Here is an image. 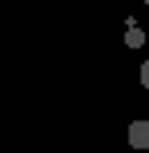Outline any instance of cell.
<instances>
[{
  "label": "cell",
  "mask_w": 149,
  "mask_h": 153,
  "mask_svg": "<svg viewBox=\"0 0 149 153\" xmlns=\"http://www.w3.org/2000/svg\"><path fill=\"white\" fill-rule=\"evenodd\" d=\"M129 145L133 149H149V121H133L129 125Z\"/></svg>",
  "instance_id": "obj_1"
},
{
  "label": "cell",
  "mask_w": 149,
  "mask_h": 153,
  "mask_svg": "<svg viewBox=\"0 0 149 153\" xmlns=\"http://www.w3.org/2000/svg\"><path fill=\"white\" fill-rule=\"evenodd\" d=\"M125 45L129 48H141L145 45V28H141V24H129V28H125Z\"/></svg>",
  "instance_id": "obj_2"
},
{
  "label": "cell",
  "mask_w": 149,
  "mask_h": 153,
  "mask_svg": "<svg viewBox=\"0 0 149 153\" xmlns=\"http://www.w3.org/2000/svg\"><path fill=\"white\" fill-rule=\"evenodd\" d=\"M141 85H145V89H149V61L141 65Z\"/></svg>",
  "instance_id": "obj_3"
},
{
  "label": "cell",
  "mask_w": 149,
  "mask_h": 153,
  "mask_svg": "<svg viewBox=\"0 0 149 153\" xmlns=\"http://www.w3.org/2000/svg\"><path fill=\"white\" fill-rule=\"evenodd\" d=\"M137 4H149V0H137Z\"/></svg>",
  "instance_id": "obj_4"
}]
</instances>
